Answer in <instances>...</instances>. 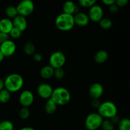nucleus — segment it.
<instances>
[{
    "label": "nucleus",
    "instance_id": "nucleus-1",
    "mask_svg": "<svg viewBox=\"0 0 130 130\" xmlns=\"http://www.w3.org/2000/svg\"><path fill=\"white\" fill-rule=\"evenodd\" d=\"M4 81V87L10 93L17 92L22 88L24 80L19 74H11L6 76Z\"/></svg>",
    "mask_w": 130,
    "mask_h": 130
},
{
    "label": "nucleus",
    "instance_id": "nucleus-2",
    "mask_svg": "<svg viewBox=\"0 0 130 130\" xmlns=\"http://www.w3.org/2000/svg\"><path fill=\"white\" fill-rule=\"evenodd\" d=\"M55 25L62 31L71 30L75 25L74 15L63 12L59 14L55 19Z\"/></svg>",
    "mask_w": 130,
    "mask_h": 130
},
{
    "label": "nucleus",
    "instance_id": "nucleus-3",
    "mask_svg": "<svg viewBox=\"0 0 130 130\" xmlns=\"http://www.w3.org/2000/svg\"><path fill=\"white\" fill-rule=\"evenodd\" d=\"M71 95L69 91L63 87H58L53 90L50 99L57 105H65L69 103Z\"/></svg>",
    "mask_w": 130,
    "mask_h": 130
},
{
    "label": "nucleus",
    "instance_id": "nucleus-4",
    "mask_svg": "<svg viewBox=\"0 0 130 130\" xmlns=\"http://www.w3.org/2000/svg\"><path fill=\"white\" fill-rule=\"evenodd\" d=\"M98 114L102 118L110 119L117 115L118 109L114 103L110 101H106L101 103L98 108Z\"/></svg>",
    "mask_w": 130,
    "mask_h": 130
},
{
    "label": "nucleus",
    "instance_id": "nucleus-5",
    "mask_svg": "<svg viewBox=\"0 0 130 130\" xmlns=\"http://www.w3.org/2000/svg\"><path fill=\"white\" fill-rule=\"evenodd\" d=\"M104 118L98 113H91L88 114L85 119V126L87 130H96L99 129L102 123Z\"/></svg>",
    "mask_w": 130,
    "mask_h": 130
},
{
    "label": "nucleus",
    "instance_id": "nucleus-6",
    "mask_svg": "<svg viewBox=\"0 0 130 130\" xmlns=\"http://www.w3.org/2000/svg\"><path fill=\"white\" fill-rule=\"evenodd\" d=\"M18 14L26 17L31 15L34 10V3L31 0H22L16 6Z\"/></svg>",
    "mask_w": 130,
    "mask_h": 130
},
{
    "label": "nucleus",
    "instance_id": "nucleus-7",
    "mask_svg": "<svg viewBox=\"0 0 130 130\" xmlns=\"http://www.w3.org/2000/svg\"><path fill=\"white\" fill-rule=\"evenodd\" d=\"M66 62V55L60 51L55 52L50 56V66L53 69L62 68Z\"/></svg>",
    "mask_w": 130,
    "mask_h": 130
},
{
    "label": "nucleus",
    "instance_id": "nucleus-8",
    "mask_svg": "<svg viewBox=\"0 0 130 130\" xmlns=\"http://www.w3.org/2000/svg\"><path fill=\"white\" fill-rule=\"evenodd\" d=\"M88 17L90 20L94 22H99L103 18L104 15V11L103 9L100 5H94L91 7H90L88 12Z\"/></svg>",
    "mask_w": 130,
    "mask_h": 130
},
{
    "label": "nucleus",
    "instance_id": "nucleus-9",
    "mask_svg": "<svg viewBox=\"0 0 130 130\" xmlns=\"http://www.w3.org/2000/svg\"><path fill=\"white\" fill-rule=\"evenodd\" d=\"M0 51L5 57H11L16 51V44L13 41L8 40L0 44Z\"/></svg>",
    "mask_w": 130,
    "mask_h": 130
},
{
    "label": "nucleus",
    "instance_id": "nucleus-10",
    "mask_svg": "<svg viewBox=\"0 0 130 130\" xmlns=\"http://www.w3.org/2000/svg\"><path fill=\"white\" fill-rule=\"evenodd\" d=\"M34 100V96L32 91L29 90H24L19 96V102L23 107H27L30 106L33 104Z\"/></svg>",
    "mask_w": 130,
    "mask_h": 130
},
{
    "label": "nucleus",
    "instance_id": "nucleus-11",
    "mask_svg": "<svg viewBox=\"0 0 130 130\" xmlns=\"http://www.w3.org/2000/svg\"><path fill=\"white\" fill-rule=\"evenodd\" d=\"M53 90V89L49 84L42 83L38 86L37 92L41 98L48 100L51 98Z\"/></svg>",
    "mask_w": 130,
    "mask_h": 130
},
{
    "label": "nucleus",
    "instance_id": "nucleus-12",
    "mask_svg": "<svg viewBox=\"0 0 130 130\" xmlns=\"http://www.w3.org/2000/svg\"><path fill=\"white\" fill-rule=\"evenodd\" d=\"M104 89L102 85L99 83H95L89 88V95L93 99H99L104 93Z\"/></svg>",
    "mask_w": 130,
    "mask_h": 130
},
{
    "label": "nucleus",
    "instance_id": "nucleus-13",
    "mask_svg": "<svg viewBox=\"0 0 130 130\" xmlns=\"http://www.w3.org/2000/svg\"><path fill=\"white\" fill-rule=\"evenodd\" d=\"M74 24L80 27H85L90 22L88 15L83 12L77 13L74 15Z\"/></svg>",
    "mask_w": 130,
    "mask_h": 130
},
{
    "label": "nucleus",
    "instance_id": "nucleus-14",
    "mask_svg": "<svg viewBox=\"0 0 130 130\" xmlns=\"http://www.w3.org/2000/svg\"><path fill=\"white\" fill-rule=\"evenodd\" d=\"M12 22L13 27L18 29L22 32L24 31L27 27V22L26 18L21 15H18L17 16L15 17L13 19V20H12Z\"/></svg>",
    "mask_w": 130,
    "mask_h": 130
},
{
    "label": "nucleus",
    "instance_id": "nucleus-15",
    "mask_svg": "<svg viewBox=\"0 0 130 130\" xmlns=\"http://www.w3.org/2000/svg\"><path fill=\"white\" fill-rule=\"evenodd\" d=\"M63 13L74 15L79 12V8L76 3L71 1H66L62 6Z\"/></svg>",
    "mask_w": 130,
    "mask_h": 130
},
{
    "label": "nucleus",
    "instance_id": "nucleus-16",
    "mask_svg": "<svg viewBox=\"0 0 130 130\" xmlns=\"http://www.w3.org/2000/svg\"><path fill=\"white\" fill-rule=\"evenodd\" d=\"M13 27L12 20L8 18H3L0 20V32L8 34Z\"/></svg>",
    "mask_w": 130,
    "mask_h": 130
},
{
    "label": "nucleus",
    "instance_id": "nucleus-17",
    "mask_svg": "<svg viewBox=\"0 0 130 130\" xmlns=\"http://www.w3.org/2000/svg\"><path fill=\"white\" fill-rule=\"evenodd\" d=\"M109 57V54L107 51L101 50L96 52L94 56V60L98 63H103L106 62Z\"/></svg>",
    "mask_w": 130,
    "mask_h": 130
},
{
    "label": "nucleus",
    "instance_id": "nucleus-18",
    "mask_svg": "<svg viewBox=\"0 0 130 130\" xmlns=\"http://www.w3.org/2000/svg\"><path fill=\"white\" fill-rule=\"evenodd\" d=\"M53 73H54V69L51 67L50 66H45L40 71V75L43 79H48L51 78L53 76Z\"/></svg>",
    "mask_w": 130,
    "mask_h": 130
},
{
    "label": "nucleus",
    "instance_id": "nucleus-19",
    "mask_svg": "<svg viewBox=\"0 0 130 130\" xmlns=\"http://www.w3.org/2000/svg\"><path fill=\"white\" fill-rule=\"evenodd\" d=\"M57 109V105L52 100L49 99L46 102L44 105V110L48 114H53L56 112Z\"/></svg>",
    "mask_w": 130,
    "mask_h": 130
},
{
    "label": "nucleus",
    "instance_id": "nucleus-20",
    "mask_svg": "<svg viewBox=\"0 0 130 130\" xmlns=\"http://www.w3.org/2000/svg\"><path fill=\"white\" fill-rule=\"evenodd\" d=\"M24 51L28 55H33L35 53L36 48L34 44L30 41H27L24 44Z\"/></svg>",
    "mask_w": 130,
    "mask_h": 130
},
{
    "label": "nucleus",
    "instance_id": "nucleus-21",
    "mask_svg": "<svg viewBox=\"0 0 130 130\" xmlns=\"http://www.w3.org/2000/svg\"><path fill=\"white\" fill-rule=\"evenodd\" d=\"M10 93L5 88H3L0 91V102L2 104H6L10 100Z\"/></svg>",
    "mask_w": 130,
    "mask_h": 130
},
{
    "label": "nucleus",
    "instance_id": "nucleus-22",
    "mask_svg": "<svg viewBox=\"0 0 130 130\" xmlns=\"http://www.w3.org/2000/svg\"><path fill=\"white\" fill-rule=\"evenodd\" d=\"M99 23L100 27L104 29H109L112 26V22L109 18H102Z\"/></svg>",
    "mask_w": 130,
    "mask_h": 130
},
{
    "label": "nucleus",
    "instance_id": "nucleus-23",
    "mask_svg": "<svg viewBox=\"0 0 130 130\" xmlns=\"http://www.w3.org/2000/svg\"><path fill=\"white\" fill-rule=\"evenodd\" d=\"M5 14L8 17V19L9 18L14 19L15 17L19 15L16 7L13 6H8V7H6V10H5Z\"/></svg>",
    "mask_w": 130,
    "mask_h": 130
},
{
    "label": "nucleus",
    "instance_id": "nucleus-24",
    "mask_svg": "<svg viewBox=\"0 0 130 130\" xmlns=\"http://www.w3.org/2000/svg\"><path fill=\"white\" fill-rule=\"evenodd\" d=\"M118 124V130H130V121L128 118L120 120Z\"/></svg>",
    "mask_w": 130,
    "mask_h": 130
},
{
    "label": "nucleus",
    "instance_id": "nucleus-25",
    "mask_svg": "<svg viewBox=\"0 0 130 130\" xmlns=\"http://www.w3.org/2000/svg\"><path fill=\"white\" fill-rule=\"evenodd\" d=\"M14 125L10 121L5 120L0 122V130H13Z\"/></svg>",
    "mask_w": 130,
    "mask_h": 130
},
{
    "label": "nucleus",
    "instance_id": "nucleus-26",
    "mask_svg": "<svg viewBox=\"0 0 130 130\" xmlns=\"http://www.w3.org/2000/svg\"><path fill=\"white\" fill-rule=\"evenodd\" d=\"M102 130H114V125L110 122L109 119H105L103 120L101 126Z\"/></svg>",
    "mask_w": 130,
    "mask_h": 130
},
{
    "label": "nucleus",
    "instance_id": "nucleus-27",
    "mask_svg": "<svg viewBox=\"0 0 130 130\" xmlns=\"http://www.w3.org/2000/svg\"><path fill=\"white\" fill-rule=\"evenodd\" d=\"M19 115L22 119H27L30 116V110L27 107H22L19 111Z\"/></svg>",
    "mask_w": 130,
    "mask_h": 130
},
{
    "label": "nucleus",
    "instance_id": "nucleus-28",
    "mask_svg": "<svg viewBox=\"0 0 130 130\" xmlns=\"http://www.w3.org/2000/svg\"><path fill=\"white\" fill-rule=\"evenodd\" d=\"M96 0H79V3L83 7L90 8L96 3Z\"/></svg>",
    "mask_w": 130,
    "mask_h": 130
},
{
    "label": "nucleus",
    "instance_id": "nucleus-29",
    "mask_svg": "<svg viewBox=\"0 0 130 130\" xmlns=\"http://www.w3.org/2000/svg\"><path fill=\"white\" fill-rule=\"evenodd\" d=\"M53 76L57 79H62L65 76V72L63 68H57L54 69Z\"/></svg>",
    "mask_w": 130,
    "mask_h": 130
},
{
    "label": "nucleus",
    "instance_id": "nucleus-30",
    "mask_svg": "<svg viewBox=\"0 0 130 130\" xmlns=\"http://www.w3.org/2000/svg\"><path fill=\"white\" fill-rule=\"evenodd\" d=\"M22 33V32L20 30H19V29L15 27H13V29H11V31L9 33V35L11 38H14V39H17V38H19L21 36Z\"/></svg>",
    "mask_w": 130,
    "mask_h": 130
},
{
    "label": "nucleus",
    "instance_id": "nucleus-31",
    "mask_svg": "<svg viewBox=\"0 0 130 130\" xmlns=\"http://www.w3.org/2000/svg\"><path fill=\"white\" fill-rule=\"evenodd\" d=\"M9 40V34L0 32V44Z\"/></svg>",
    "mask_w": 130,
    "mask_h": 130
},
{
    "label": "nucleus",
    "instance_id": "nucleus-32",
    "mask_svg": "<svg viewBox=\"0 0 130 130\" xmlns=\"http://www.w3.org/2000/svg\"><path fill=\"white\" fill-rule=\"evenodd\" d=\"M128 2V0H116L115 3L118 7H123L127 5Z\"/></svg>",
    "mask_w": 130,
    "mask_h": 130
},
{
    "label": "nucleus",
    "instance_id": "nucleus-33",
    "mask_svg": "<svg viewBox=\"0 0 130 130\" xmlns=\"http://www.w3.org/2000/svg\"><path fill=\"white\" fill-rule=\"evenodd\" d=\"M118 10H119V7H118V6L116 5V3L109 6V11L111 13H115L118 12Z\"/></svg>",
    "mask_w": 130,
    "mask_h": 130
},
{
    "label": "nucleus",
    "instance_id": "nucleus-34",
    "mask_svg": "<svg viewBox=\"0 0 130 130\" xmlns=\"http://www.w3.org/2000/svg\"><path fill=\"white\" fill-rule=\"evenodd\" d=\"M33 58H34V60L36 62H39L42 60V59H43V57H42V55L40 53H35L33 55Z\"/></svg>",
    "mask_w": 130,
    "mask_h": 130
},
{
    "label": "nucleus",
    "instance_id": "nucleus-35",
    "mask_svg": "<svg viewBox=\"0 0 130 130\" xmlns=\"http://www.w3.org/2000/svg\"><path fill=\"white\" fill-rule=\"evenodd\" d=\"M100 102L99 101V99H93L92 102H91V105L93 108H96L98 109L100 105Z\"/></svg>",
    "mask_w": 130,
    "mask_h": 130
},
{
    "label": "nucleus",
    "instance_id": "nucleus-36",
    "mask_svg": "<svg viewBox=\"0 0 130 130\" xmlns=\"http://www.w3.org/2000/svg\"><path fill=\"white\" fill-rule=\"evenodd\" d=\"M109 120L110 121V122H111L113 124H118L119 123V122L120 121V119H119V118L118 116H115L112 117V118H110Z\"/></svg>",
    "mask_w": 130,
    "mask_h": 130
},
{
    "label": "nucleus",
    "instance_id": "nucleus-37",
    "mask_svg": "<svg viewBox=\"0 0 130 130\" xmlns=\"http://www.w3.org/2000/svg\"><path fill=\"white\" fill-rule=\"evenodd\" d=\"M102 3L107 6H110L115 3L116 0H102Z\"/></svg>",
    "mask_w": 130,
    "mask_h": 130
},
{
    "label": "nucleus",
    "instance_id": "nucleus-38",
    "mask_svg": "<svg viewBox=\"0 0 130 130\" xmlns=\"http://www.w3.org/2000/svg\"><path fill=\"white\" fill-rule=\"evenodd\" d=\"M4 88V81L0 78V91Z\"/></svg>",
    "mask_w": 130,
    "mask_h": 130
},
{
    "label": "nucleus",
    "instance_id": "nucleus-39",
    "mask_svg": "<svg viewBox=\"0 0 130 130\" xmlns=\"http://www.w3.org/2000/svg\"><path fill=\"white\" fill-rule=\"evenodd\" d=\"M19 130H35L34 128H31V127H29V126H27V127H24V128H21Z\"/></svg>",
    "mask_w": 130,
    "mask_h": 130
},
{
    "label": "nucleus",
    "instance_id": "nucleus-40",
    "mask_svg": "<svg viewBox=\"0 0 130 130\" xmlns=\"http://www.w3.org/2000/svg\"><path fill=\"white\" fill-rule=\"evenodd\" d=\"M4 58H5V56L3 55V53H1V51H0V62L3 61Z\"/></svg>",
    "mask_w": 130,
    "mask_h": 130
}]
</instances>
